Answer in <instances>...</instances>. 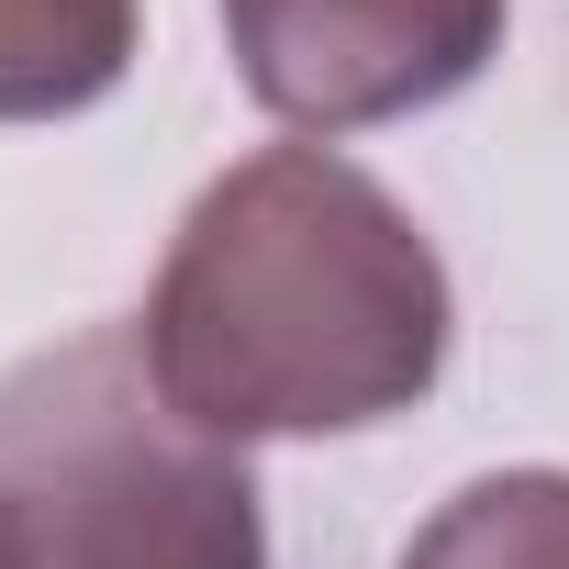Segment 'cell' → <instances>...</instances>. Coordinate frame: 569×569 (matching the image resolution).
Segmentation results:
<instances>
[{
	"label": "cell",
	"instance_id": "cell-1",
	"mask_svg": "<svg viewBox=\"0 0 569 569\" xmlns=\"http://www.w3.org/2000/svg\"><path fill=\"white\" fill-rule=\"evenodd\" d=\"M157 391L223 436H358L436 391L458 302L425 223L336 146H257L223 168L134 313Z\"/></svg>",
	"mask_w": 569,
	"mask_h": 569
},
{
	"label": "cell",
	"instance_id": "cell-2",
	"mask_svg": "<svg viewBox=\"0 0 569 569\" xmlns=\"http://www.w3.org/2000/svg\"><path fill=\"white\" fill-rule=\"evenodd\" d=\"M0 569H268L246 447L157 391L134 325H90L0 380Z\"/></svg>",
	"mask_w": 569,
	"mask_h": 569
},
{
	"label": "cell",
	"instance_id": "cell-3",
	"mask_svg": "<svg viewBox=\"0 0 569 569\" xmlns=\"http://www.w3.org/2000/svg\"><path fill=\"white\" fill-rule=\"evenodd\" d=\"M513 0H223V46L257 112L302 134H369L458 101L502 57Z\"/></svg>",
	"mask_w": 569,
	"mask_h": 569
},
{
	"label": "cell",
	"instance_id": "cell-4",
	"mask_svg": "<svg viewBox=\"0 0 569 569\" xmlns=\"http://www.w3.org/2000/svg\"><path fill=\"white\" fill-rule=\"evenodd\" d=\"M146 0H0V123H68L123 90Z\"/></svg>",
	"mask_w": 569,
	"mask_h": 569
},
{
	"label": "cell",
	"instance_id": "cell-5",
	"mask_svg": "<svg viewBox=\"0 0 569 569\" xmlns=\"http://www.w3.org/2000/svg\"><path fill=\"white\" fill-rule=\"evenodd\" d=\"M402 569H569V469H491L425 513Z\"/></svg>",
	"mask_w": 569,
	"mask_h": 569
}]
</instances>
